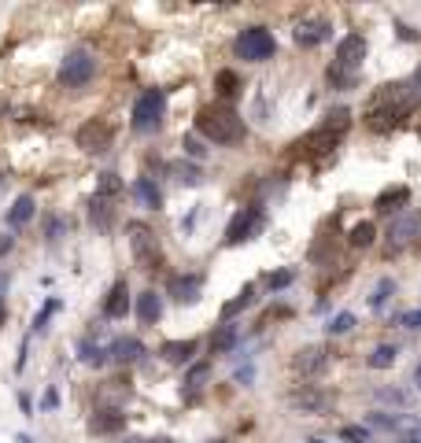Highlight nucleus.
<instances>
[{
	"label": "nucleus",
	"instance_id": "f257e3e1",
	"mask_svg": "<svg viewBox=\"0 0 421 443\" xmlns=\"http://www.w3.org/2000/svg\"><path fill=\"white\" fill-rule=\"evenodd\" d=\"M196 133H200L204 140H210V145H241L244 140V119L236 115L229 103H207V108H200V115H196Z\"/></svg>",
	"mask_w": 421,
	"mask_h": 443
},
{
	"label": "nucleus",
	"instance_id": "f03ea898",
	"mask_svg": "<svg viewBox=\"0 0 421 443\" xmlns=\"http://www.w3.org/2000/svg\"><path fill=\"white\" fill-rule=\"evenodd\" d=\"M406 111H411V85H385L373 96L370 111H366V126L377 129V133H385V129L396 126Z\"/></svg>",
	"mask_w": 421,
	"mask_h": 443
},
{
	"label": "nucleus",
	"instance_id": "7ed1b4c3",
	"mask_svg": "<svg viewBox=\"0 0 421 443\" xmlns=\"http://www.w3.org/2000/svg\"><path fill=\"white\" fill-rule=\"evenodd\" d=\"M362 59H366V37L362 34L340 37L336 59H333V67H329V82H333L336 89H355V74H359Z\"/></svg>",
	"mask_w": 421,
	"mask_h": 443
},
{
	"label": "nucleus",
	"instance_id": "20e7f679",
	"mask_svg": "<svg viewBox=\"0 0 421 443\" xmlns=\"http://www.w3.org/2000/svg\"><path fill=\"white\" fill-rule=\"evenodd\" d=\"M126 240H129L134 263L141 270H155V266H159L163 247H159V237H155L152 226H144V222H126Z\"/></svg>",
	"mask_w": 421,
	"mask_h": 443
},
{
	"label": "nucleus",
	"instance_id": "39448f33",
	"mask_svg": "<svg viewBox=\"0 0 421 443\" xmlns=\"http://www.w3.org/2000/svg\"><path fill=\"white\" fill-rule=\"evenodd\" d=\"M348 129H351V111L340 108V111L329 115V119H325L318 129H314L307 140H299L296 148H304V152H329V148H336V145H340V137H344Z\"/></svg>",
	"mask_w": 421,
	"mask_h": 443
},
{
	"label": "nucleus",
	"instance_id": "423d86ee",
	"mask_svg": "<svg viewBox=\"0 0 421 443\" xmlns=\"http://www.w3.org/2000/svg\"><path fill=\"white\" fill-rule=\"evenodd\" d=\"M166 115V93L163 89H144L134 103V129L137 133H152V129H159Z\"/></svg>",
	"mask_w": 421,
	"mask_h": 443
},
{
	"label": "nucleus",
	"instance_id": "0eeeda50",
	"mask_svg": "<svg viewBox=\"0 0 421 443\" xmlns=\"http://www.w3.org/2000/svg\"><path fill=\"white\" fill-rule=\"evenodd\" d=\"M273 48H278V41H273V34L262 30V26H248V30H241V37H236V56H241L244 63L270 59Z\"/></svg>",
	"mask_w": 421,
	"mask_h": 443
},
{
	"label": "nucleus",
	"instance_id": "6e6552de",
	"mask_svg": "<svg viewBox=\"0 0 421 443\" xmlns=\"http://www.w3.org/2000/svg\"><path fill=\"white\" fill-rule=\"evenodd\" d=\"M93 74H97V59H93V52L74 48V52H67V59H63V67H59V85H67V89H82V85L93 82Z\"/></svg>",
	"mask_w": 421,
	"mask_h": 443
},
{
	"label": "nucleus",
	"instance_id": "1a4fd4ad",
	"mask_svg": "<svg viewBox=\"0 0 421 443\" xmlns=\"http://www.w3.org/2000/svg\"><path fill=\"white\" fill-rule=\"evenodd\" d=\"M78 148L89 152V155H100V152H108L111 148V140H115V126L111 122H104V119H89L82 129H78Z\"/></svg>",
	"mask_w": 421,
	"mask_h": 443
},
{
	"label": "nucleus",
	"instance_id": "9d476101",
	"mask_svg": "<svg viewBox=\"0 0 421 443\" xmlns=\"http://www.w3.org/2000/svg\"><path fill=\"white\" fill-rule=\"evenodd\" d=\"M414 240H421V211H406L399 218H392L388 226V252H403Z\"/></svg>",
	"mask_w": 421,
	"mask_h": 443
},
{
	"label": "nucleus",
	"instance_id": "9b49d317",
	"mask_svg": "<svg viewBox=\"0 0 421 443\" xmlns=\"http://www.w3.org/2000/svg\"><path fill=\"white\" fill-rule=\"evenodd\" d=\"M259 229H262V211H259V207H241V211L233 215L229 229H226V240H229V244L252 240Z\"/></svg>",
	"mask_w": 421,
	"mask_h": 443
},
{
	"label": "nucleus",
	"instance_id": "f8f14e48",
	"mask_svg": "<svg viewBox=\"0 0 421 443\" xmlns=\"http://www.w3.org/2000/svg\"><path fill=\"white\" fill-rule=\"evenodd\" d=\"M170 296H174V303H181V307H189V303H196L200 299V292H204V277L200 273H185V277H170Z\"/></svg>",
	"mask_w": 421,
	"mask_h": 443
},
{
	"label": "nucleus",
	"instance_id": "ddd939ff",
	"mask_svg": "<svg viewBox=\"0 0 421 443\" xmlns=\"http://www.w3.org/2000/svg\"><path fill=\"white\" fill-rule=\"evenodd\" d=\"M333 37V26H329L325 19H304L296 26V45H304V48H314V45H322Z\"/></svg>",
	"mask_w": 421,
	"mask_h": 443
},
{
	"label": "nucleus",
	"instance_id": "4468645a",
	"mask_svg": "<svg viewBox=\"0 0 421 443\" xmlns=\"http://www.w3.org/2000/svg\"><path fill=\"white\" fill-rule=\"evenodd\" d=\"M325 366H329L325 347H304V351H296V358H292V370H296V373H304V377L322 373Z\"/></svg>",
	"mask_w": 421,
	"mask_h": 443
},
{
	"label": "nucleus",
	"instance_id": "2eb2a0df",
	"mask_svg": "<svg viewBox=\"0 0 421 443\" xmlns=\"http://www.w3.org/2000/svg\"><path fill=\"white\" fill-rule=\"evenodd\" d=\"M144 355V344L137 340V336H118V340L108 347V358L118 362V366H129V362H137Z\"/></svg>",
	"mask_w": 421,
	"mask_h": 443
},
{
	"label": "nucleus",
	"instance_id": "dca6fc26",
	"mask_svg": "<svg viewBox=\"0 0 421 443\" xmlns=\"http://www.w3.org/2000/svg\"><path fill=\"white\" fill-rule=\"evenodd\" d=\"M126 425V414L118 410V407H108V410H97L93 414V421H89V428H93L97 436H111V433H118V428Z\"/></svg>",
	"mask_w": 421,
	"mask_h": 443
},
{
	"label": "nucleus",
	"instance_id": "f3484780",
	"mask_svg": "<svg viewBox=\"0 0 421 443\" xmlns=\"http://www.w3.org/2000/svg\"><path fill=\"white\" fill-rule=\"evenodd\" d=\"M137 318L144 325H155V321L163 318V296L155 292V289H148V292L137 296Z\"/></svg>",
	"mask_w": 421,
	"mask_h": 443
},
{
	"label": "nucleus",
	"instance_id": "a211bd4d",
	"mask_svg": "<svg viewBox=\"0 0 421 443\" xmlns=\"http://www.w3.org/2000/svg\"><path fill=\"white\" fill-rule=\"evenodd\" d=\"M292 402L296 410H304V414H325L329 410V395L325 392H314V388H304V392H292Z\"/></svg>",
	"mask_w": 421,
	"mask_h": 443
},
{
	"label": "nucleus",
	"instance_id": "6ab92c4d",
	"mask_svg": "<svg viewBox=\"0 0 421 443\" xmlns=\"http://www.w3.org/2000/svg\"><path fill=\"white\" fill-rule=\"evenodd\" d=\"M134 196H137L141 207H148V211H159L163 207V192H159V185H155L152 177H137L134 181Z\"/></svg>",
	"mask_w": 421,
	"mask_h": 443
},
{
	"label": "nucleus",
	"instance_id": "aec40b11",
	"mask_svg": "<svg viewBox=\"0 0 421 443\" xmlns=\"http://www.w3.org/2000/svg\"><path fill=\"white\" fill-rule=\"evenodd\" d=\"M126 310H129V289H126V281H115L111 292H108V303H104V314L108 318H126Z\"/></svg>",
	"mask_w": 421,
	"mask_h": 443
},
{
	"label": "nucleus",
	"instance_id": "412c9836",
	"mask_svg": "<svg viewBox=\"0 0 421 443\" xmlns=\"http://www.w3.org/2000/svg\"><path fill=\"white\" fill-rule=\"evenodd\" d=\"M236 340H241V333H236L233 321H222L215 333H210V351L215 355H229V351L236 347Z\"/></svg>",
	"mask_w": 421,
	"mask_h": 443
},
{
	"label": "nucleus",
	"instance_id": "4be33fe9",
	"mask_svg": "<svg viewBox=\"0 0 421 443\" xmlns=\"http://www.w3.org/2000/svg\"><path fill=\"white\" fill-rule=\"evenodd\" d=\"M159 355L170 362V366H185V362L196 355V340H166L159 347Z\"/></svg>",
	"mask_w": 421,
	"mask_h": 443
},
{
	"label": "nucleus",
	"instance_id": "5701e85b",
	"mask_svg": "<svg viewBox=\"0 0 421 443\" xmlns=\"http://www.w3.org/2000/svg\"><path fill=\"white\" fill-rule=\"evenodd\" d=\"M34 211H37V207H34V196H19L15 203L8 207V226H11V229H22L26 222L34 218Z\"/></svg>",
	"mask_w": 421,
	"mask_h": 443
},
{
	"label": "nucleus",
	"instance_id": "b1692460",
	"mask_svg": "<svg viewBox=\"0 0 421 443\" xmlns=\"http://www.w3.org/2000/svg\"><path fill=\"white\" fill-rule=\"evenodd\" d=\"M406 200H411V189H385V192H380V196H377V211L380 215H392V211H399V203H406Z\"/></svg>",
	"mask_w": 421,
	"mask_h": 443
},
{
	"label": "nucleus",
	"instance_id": "393cba45",
	"mask_svg": "<svg viewBox=\"0 0 421 443\" xmlns=\"http://www.w3.org/2000/svg\"><path fill=\"white\" fill-rule=\"evenodd\" d=\"M215 89L222 100H233L236 93H241V78H236V71H218L215 74Z\"/></svg>",
	"mask_w": 421,
	"mask_h": 443
},
{
	"label": "nucleus",
	"instance_id": "a878e982",
	"mask_svg": "<svg viewBox=\"0 0 421 443\" xmlns=\"http://www.w3.org/2000/svg\"><path fill=\"white\" fill-rule=\"evenodd\" d=\"M89 218H93L97 229H111V200L93 196V203H89Z\"/></svg>",
	"mask_w": 421,
	"mask_h": 443
},
{
	"label": "nucleus",
	"instance_id": "bb28decb",
	"mask_svg": "<svg viewBox=\"0 0 421 443\" xmlns=\"http://www.w3.org/2000/svg\"><path fill=\"white\" fill-rule=\"evenodd\" d=\"M78 358H82L85 366H104V362H111L108 351H104L100 344H93V340H82V344H78Z\"/></svg>",
	"mask_w": 421,
	"mask_h": 443
},
{
	"label": "nucleus",
	"instance_id": "cd10ccee",
	"mask_svg": "<svg viewBox=\"0 0 421 443\" xmlns=\"http://www.w3.org/2000/svg\"><path fill=\"white\" fill-rule=\"evenodd\" d=\"M348 240H351V247H370L377 240V226L373 222H359V226H351Z\"/></svg>",
	"mask_w": 421,
	"mask_h": 443
},
{
	"label": "nucleus",
	"instance_id": "c85d7f7f",
	"mask_svg": "<svg viewBox=\"0 0 421 443\" xmlns=\"http://www.w3.org/2000/svg\"><path fill=\"white\" fill-rule=\"evenodd\" d=\"M392 296H396V281H392V277H380L377 289H373V296H370V310H385Z\"/></svg>",
	"mask_w": 421,
	"mask_h": 443
},
{
	"label": "nucleus",
	"instance_id": "c756f323",
	"mask_svg": "<svg viewBox=\"0 0 421 443\" xmlns=\"http://www.w3.org/2000/svg\"><path fill=\"white\" fill-rule=\"evenodd\" d=\"M396 355H399L396 344H380L370 355V370H392V366H396Z\"/></svg>",
	"mask_w": 421,
	"mask_h": 443
},
{
	"label": "nucleus",
	"instance_id": "7c9ffc66",
	"mask_svg": "<svg viewBox=\"0 0 421 443\" xmlns=\"http://www.w3.org/2000/svg\"><path fill=\"white\" fill-rule=\"evenodd\" d=\"M118 192H122V181H118V174H115V170L100 174V181H97V196H104V200H115Z\"/></svg>",
	"mask_w": 421,
	"mask_h": 443
},
{
	"label": "nucleus",
	"instance_id": "2f4dec72",
	"mask_svg": "<svg viewBox=\"0 0 421 443\" xmlns=\"http://www.w3.org/2000/svg\"><path fill=\"white\" fill-rule=\"evenodd\" d=\"M207 377H210V366H207V362H196V366L185 373V388H189V392H200V388L207 384Z\"/></svg>",
	"mask_w": 421,
	"mask_h": 443
},
{
	"label": "nucleus",
	"instance_id": "473e14b6",
	"mask_svg": "<svg viewBox=\"0 0 421 443\" xmlns=\"http://www.w3.org/2000/svg\"><path fill=\"white\" fill-rule=\"evenodd\" d=\"M325 329H329V336H344V333L355 329V314H351V310H340L336 318H329Z\"/></svg>",
	"mask_w": 421,
	"mask_h": 443
},
{
	"label": "nucleus",
	"instance_id": "72a5a7b5",
	"mask_svg": "<svg viewBox=\"0 0 421 443\" xmlns=\"http://www.w3.org/2000/svg\"><path fill=\"white\" fill-rule=\"evenodd\" d=\"M56 310H59V299H56V296L45 299V307L37 310V318H34V333H45V329H48V318L56 314Z\"/></svg>",
	"mask_w": 421,
	"mask_h": 443
},
{
	"label": "nucleus",
	"instance_id": "f704fd0d",
	"mask_svg": "<svg viewBox=\"0 0 421 443\" xmlns=\"http://www.w3.org/2000/svg\"><path fill=\"white\" fill-rule=\"evenodd\" d=\"M252 299H255V289H252V284H244V289H241V296H236V299H229V303H226V318H233L236 310H244V307H252Z\"/></svg>",
	"mask_w": 421,
	"mask_h": 443
},
{
	"label": "nucleus",
	"instance_id": "c9c22d12",
	"mask_svg": "<svg viewBox=\"0 0 421 443\" xmlns=\"http://www.w3.org/2000/svg\"><path fill=\"white\" fill-rule=\"evenodd\" d=\"M340 440H348V443H370V428H366V425H344V428H340Z\"/></svg>",
	"mask_w": 421,
	"mask_h": 443
},
{
	"label": "nucleus",
	"instance_id": "e433bc0d",
	"mask_svg": "<svg viewBox=\"0 0 421 443\" xmlns=\"http://www.w3.org/2000/svg\"><path fill=\"white\" fill-rule=\"evenodd\" d=\"M170 170H174V177L181 181V185H200V181H204L196 166H181V163H178V166H170Z\"/></svg>",
	"mask_w": 421,
	"mask_h": 443
},
{
	"label": "nucleus",
	"instance_id": "4c0bfd02",
	"mask_svg": "<svg viewBox=\"0 0 421 443\" xmlns=\"http://www.w3.org/2000/svg\"><path fill=\"white\" fill-rule=\"evenodd\" d=\"M370 425H373V428H380V433H403L399 418H388V414H373Z\"/></svg>",
	"mask_w": 421,
	"mask_h": 443
},
{
	"label": "nucleus",
	"instance_id": "58836bf2",
	"mask_svg": "<svg viewBox=\"0 0 421 443\" xmlns=\"http://www.w3.org/2000/svg\"><path fill=\"white\" fill-rule=\"evenodd\" d=\"M181 148H185V155H189V159H196V163H200L204 155H207V148H204L196 137H185V140H181Z\"/></svg>",
	"mask_w": 421,
	"mask_h": 443
},
{
	"label": "nucleus",
	"instance_id": "ea45409f",
	"mask_svg": "<svg viewBox=\"0 0 421 443\" xmlns=\"http://www.w3.org/2000/svg\"><path fill=\"white\" fill-rule=\"evenodd\" d=\"M377 399L380 402H392V407H406V392H396V388H380Z\"/></svg>",
	"mask_w": 421,
	"mask_h": 443
},
{
	"label": "nucleus",
	"instance_id": "a19ab883",
	"mask_svg": "<svg viewBox=\"0 0 421 443\" xmlns=\"http://www.w3.org/2000/svg\"><path fill=\"white\" fill-rule=\"evenodd\" d=\"M292 277H296L292 270H278V273H270V277H266V284L278 292V289H285V284H292Z\"/></svg>",
	"mask_w": 421,
	"mask_h": 443
},
{
	"label": "nucleus",
	"instance_id": "79ce46f5",
	"mask_svg": "<svg viewBox=\"0 0 421 443\" xmlns=\"http://www.w3.org/2000/svg\"><path fill=\"white\" fill-rule=\"evenodd\" d=\"M403 329H421V310H406V314L399 318Z\"/></svg>",
	"mask_w": 421,
	"mask_h": 443
},
{
	"label": "nucleus",
	"instance_id": "37998d69",
	"mask_svg": "<svg viewBox=\"0 0 421 443\" xmlns=\"http://www.w3.org/2000/svg\"><path fill=\"white\" fill-rule=\"evenodd\" d=\"M4 292H8V277L0 273V325H4V314H8V307H4Z\"/></svg>",
	"mask_w": 421,
	"mask_h": 443
},
{
	"label": "nucleus",
	"instance_id": "c03bdc74",
	"mask_svg": "<svg viewBox=\"0 0 421 443\" xmlns=\"http://www.w3.org/2000/svg\"><path fill=\"white\" fill-rule=\"evenodd\" d=\"M11 244H15V240H11L8 233H4V237H0V255H4V252H11Z\"/></svg>",
	"mask_w": 421,
	"mask_h": 443
},
{
	"label": "nucleus",
	"instance_id": "a18cd8bd",
	"mask_svg": "<svg viewBox=\"0 0 421 443\" xmlns=\"http://www.w3.org/2000/svg\"><path fill=\"white\" fill-rule=\"evenodd\" d=\"M414 388H418V392H421V362H418V366H414Z\"/></svg>",
	"mask_w": 421,
	"mask_h": 443
},
{
	"label": "nucleus",
	"instance_id": "49530a36",
	"mask_svg": "<svg viewBox=\"0 0 421 443\" xmlns=\"http://www.w3.org/2000/svg\"><path fill=\"white\" fill-rule=\"evenodd\" d=\"M414 85H418V93H421V67L414 71Z\"/></svg>",
	"mask_w": 421,
	"mask_h": 443
},
{
	"label": "nucleus",
	"instance_id": "de8ad7c7",
	"mask_svg": "<svg viewBox=\"0 0 421 443\" xmlns=\"http://www.w3.org/2000/svg\"><path fill=\"white\" fill-rule=\"evenodd\" d=\"M126 443H144V440H126Z\"/></svg>",
	"mask_w": 421,
	"mask_h": 443
},
{
	"label": "nucleus",
	"instance_id": "09e8293b",
	"mask_svg": "<svg viewBox=\"0 0 421 443\" xmlns=\"http://www.w3.org/2000/svg\"><path fill=\"white\" fill-rule=\"evenodd\" d=\"M152 443H170V440H152Z\"/></svg>",
	"mask_w": 421,
	"mask_h": 443
},
{
	"label": "nucleus",
	"instance_id": "8fccbe9b",
	"mask_svg": "<svg viewBox=\"0 0 421 443\" xmlns=\"http://www.w3.org/2000/svg\"><path fill=\"white\" fill-rule=\"evenodd\" d=\"M210 443H226V440H210Z\"/></svg>",
	"mask_w": 421,
	"mask_h": 443
},
{
	"label": "nucleus",
	"instance_id": "3c124183",
	"mask_svg": "<svg viewBox=\"0 0 421 443\" xmlns=\"http://www.w3.org/2000/svg\"><path fill=\"white\" fill-rule=\"evenodd\" d=\"M311 443H325V440H311Z\"/></svg>",
	"mask_w": 421,
	"mask_h": 443
},
{
	"label": "nucleus",
	"instance_id": "603ef678",
	"mask_svg": "<svg viewBox=\"0 0 421 443\" xmlns=\"http://www.w3.org/2000/svg\"><path fill=\"white\" fill-rule=\"evenodd\" d=\"M0 185H4V177H0Z\"/></svg>",
	"mask_w": 421,
	"mask_h": 443
}]
</instances>
